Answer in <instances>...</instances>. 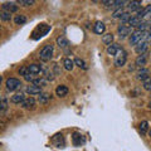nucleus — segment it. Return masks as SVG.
I'll return each mask as SVG.
<instances>
[{
	"label": "nucleus",
	"instance_id": "obj_27",
	"mask_svg": "<svg viewBox=\"0 0 151 151\" xmlns=\"http://www.w3.org/2000/svg\"><path fill=\"white\" fill-rule=\"evenodd\" d=\"M132 17L130 15V13H124L122 14V17L120 18V20H121V24H125V23H129L130 22V19H131Z\"/></svg>",
	"mask_w": 151,
	"mask_h": 151
},
{
	"label": "nucleus",
	"instance_id": "obj_23",
	"mask_svg": "<svg viewBox=\"0 0 151 151\" xmlns=\"http://www.w3.org/2000/svg\"><path fill=\"white\" fill-rule=\"evenodd\" d=\"M63 65H64V68L67 69V70H72L73 67H74V62L70 58H65L63 60Z\"/></svg>",
	"mask_w": 151,
	"mask_h": 151
},
{
	"label": "nucleus",
	"instance_id": "obj_24",
	"mask_svg": "<svg viewBox=\"0 0 151 151\" xmlns=\"http://www.w3.org/2000/svg\"><path fill=\"white\" fill-rule=\"evenodd\" d=\"M49 100H50V94L49 93H42L39 96V98H38V101H39L40 105H45Z\"/></svg>",
	"mask_w": 151,
	"mask_h": 151
},
{
	"label": "nucleus",
	"instance_id": "obj_8",
	"mask_svg": "<svg viewBox=\"0 0 151 151\" xmlns=\"http://www.w3.org/2000/svg\"><path fill=\"white\" fill-rule=\"evenodd\" d=\"M28 70H29V73L33 74V76H37V74H40L43 72V68H42L40 64L38 63H33L30 65H28Z\"/></svg>",
	"mask_w": 151,
	"mask_h": 151
},
{
	"label": "nucleus",
	"instance_id": "obj_39",
	"mask_svg": "<svg viewBox=\"0 0 151 151\" xmlns=\"http://www.w3.org/2000/svg\"><path fill=\"white\" fill-rule=\"evenodd\" d=\"M149 136H150V137H151V130L149 131Z\"/></svg>",
	"mask_w": 151,
	"mask_h": 151
},
{
	"label": "nucleus",
	"instance_id": "obj_10",
	"mask_svg": "<svg viewBox=\"0 0 151 151\" xmlns=\"http://www.w3.org/2000/svg\"><path fill=\"white\" fill-rule=\"evenodd\" d=\"M147 48H149L147 42H144V43H140V44H137L135 47V52L139 55L140 54H145V53H147Z\"/></svg>",
	"mask_w": 151,
	"mask_h": 151
},
{
	"label": "nucleus",
	"instance_id": "obj_38",
	"mask_svg": "<svg viewBox=\"0 0 151 151\" xmlns=\"http://www.w3.org/2000/svg\"><path fill=\"white\" fill-rule=\"evenodd\" d=\"M149 108H150V110H151V101L149 102Z\"/></svg>",
	"mask_w": 151,
	"mask_h": 151
},
{
	"label": "nucleus",
	"instance_id": "obj_2",
	"mask_svg": "<svg viewBox=\"0 0 151 151\" xmlns=\"http://www.w3.org/2000/svg\"><path fill=\"white\" fill-rule=\"evenodd\" d=\"M53 45L52 44H47L43 49L40 50V53H39V58L43 60V62H48V60H50L52 58V55H53Z\"/></svg>",
	"mask_w": 151,
	"mask_h": 151
},
{
	"label": "nucleus",
	"instance_id": "obj_18",
	"mask_svg": "<svg viewBox=\"0 0 151 151\" xmlns=\"http://www.w3.org/2000/svg\"><path fill=\"white\" fill-rule=\"evenodd\" d=\"M57 44H58L60 48H67L69 43H68V39L64 35H59L57 38Z\"/></svg>",
	"mask_w": 151,
	"mask_h": 151
},
{
	"label": "nucleus",
	"instance_id": "obj_15",
	"mask_svg": "<svg viewBox=\"0 0 151 151\" xmlns=\"http://www.w3.org/2000/svg\"><path fill=\"white\" fill-rule=\"evenodd\" d=\"M93 30H94V33L96 34H103L105 33V30H106V25L103 24V23H101V22H97L96 24L93 25Z\"/></svg>",
	"mask_w": 151,
	"mask_h": 151
},
{
	"label": "nucleus",
	"instance_id": "obj_13",
	"mask_svg": "<svg viewBox=\"0 0 151 151\" xmlns=\"http://www.w3.org/2000/svg\"><path fill=\"white\" fill-rule=\"evenodd\" d=\"M119 50H120V47L117 43H112V44H110L107 47V54L108 55H115L116 57V54L119 53Z\"/></svg>",
	"mask_w": 151,
	"mask_h": 151
},
{
	"label": "nucleus",
	"instance_id": "obj_11",
	"mask_svg": "<svg viewBox=\"0 0 151 151\" xmlns=\"http://www.w3.org/2000/svg\"><path fill=\"white\" fill-rule=\"evenodd\" d=\"M27 93H29L30 96H37V94H42V88L35 86V84H30L27 87Z\"/></svg>",
	"mask_w": 151,
	"mask_h": 151
},
{
	"label": "nucleus",
	"instance_id": "obj_16",
	"mask_svg": "<svg viewBox=\"0 0 151 151\" xmlns=\"http://www.w3.org/2000/svg\"><path fill=\"white\" fill-rule=\"evenodd\" d=\"M34 106H35V100L33 97L25 98V100L23 101V103H22L23 108H34Z\"/></svg>",
	"mask_w": 151,
	"mask_h": 151
},
{
	"label": "nucleus",
	"instance_id": "obj_25",
	"mask_svg": "<svg viewBox=\"0 0 151 151\" xmlns=\"http://www.w3.org/2000/svg\"><path fill=\"white\" fill-rule=\"evenodd\" d=\"M102 42L105 44H108V45L112 44V42H113V34H112V33H107V34H105V35L102 37Z\"/></svg>",
	"mask_w": 151,
	"mask_h": 151
},
{
	"label": "nucleus",
	"instance_id": "obj_21",
	"mask_svg": "<svg viewBox=\"0 0 151 151\" xmlns=\"http://www.w3.org/2000/svg\"><path fill=\"white\" fill-rule=\"evenodd\" d=\"M14 23H15L17 25L25 24V23H27V17H25V15H22V14H19V15H15V18H14Z\"/></svg>",
	"mask_w": 151,
	"mask_h": 151
},
{
	"label": "nucleus",
	"instance_id": "obj_3",
	"mask_svg": "<svg viewBox=\"0 0 151 151\" xmlns=\"http://www.w3.org/2000/svg\"><path fill=\"white\" fill-rule=\"evenodd\" d=\"M5 86H6L8 91L14 92V91H17V89H19L22 87V82L17 78H8L6 82H5Z\"/></svg>",
	"mask_w": 151,
	"mask_h": 151
},
{
	"label": "nucleus",
	"instance_id": "obj_7",
	"mask_svg": "<svg viewBox=\"0 0 151 151\" xmlns=\"http://www.w3.org/2000/svg\"><path fill=\"white\" fill-rule=\"evenodd\" d=\"M1 8H3V12H8V13H15V12H18V5L15 3H13V1H10V3H4L3 5H1Z\"/></svg>",
	"mask_w": 151,
	"mask_h": 151
},
{
	"label": "nucleus",
	"instance_id": "obj_5",
	"mask_svg": "<svg viewBox=\"0 0 151 151\" xmlns=\"http://www.w3.org/2000/svg\"><path fill=\"white\" fill-rule=\"evenodd\" d=\"M72 142L74 146H81L86 142V139H84V136L82 134H79V132H74L72 135Z\"/></svg>",
	"mask_w": 151,
	"mask_h": 151
},
{
	"label": "nucleus",
	"instance_id": "obj_20",
	"mask_svg": "<svg viewBox=\"0 0 151 151\" xmlns=\"http://www.w3.org/2000/svg\"><path fill=\"white\" fill-rule=\"evenodd\" d=\"M127 8H129V10H131V12H135V10H139L140 12L141 1H130L129 5H127Z\"/></svg>",
	"mask_w": 151,
	"mask_h": 151
},
{
	"label": "nucleus",
	"instance_id": "obj_1",
	"mask_svg": "<svg viewBox=\"0 0 151 151\" xmlns=\"http://www.w3.org/2000/svg\"><path fill=\"white\" fill-rule=\"evenodd\" d=\"M147 39H150V34H149V30L146 32H141V30H136L131 34L130 37V44L131 45H137L140 43H144Z\"/></svg>",
	"mask_w": 151,
	"mask_h": 151
},
{
	"label": "nucleus",
	"instance_id": "obj_30",
	"mask_svg": "<svg viewBox=\"0 0 151 151\" xmlns=\"http://www.w3.org/2000/svg\"><path fill=\"white\" fill-rule=\"evenodd\" d=\"M74 63L77 64L79 68H82V69H87L86 63H84V60H83V59H81V58H76V59H74Z\"/></svg>",
	"mask_w": 151,
	"mask_h": 151
},
{
	"label": "nucleus",
	"instance_id": "obj_32",
	"mask_svg": "<svg viewBox=\"0 0 151 151\" xmlns=\"http://www.w3.org/2000/svg\"><path fill=\"white\" fill-rule=\"evenodd\" d=\"M34 3H35L34 0H19L18 1V4H20V5H23V6H30Z\"/></svg>",
	"mask_w": 151,
	"mask_h": 151
},
{
	"label": "nucleus",
	"instance_id": "obj_9",
	"mask_svg": "<svg viewBox=\"0 0 151 151\" xmlns=\"http://www.w3.org/2000/svg\"><path fill=\"white\" fill-rule=\"evenodd\" d=\"M147 59H149V54H147V53L140 54L137 58H136L135 64L137 65V67H142V68H144V65H146V63H147Z\"/></svg>",
	"mask_w": 151,
	"mask_h": 151
},
{
	"label": "nucleus",
	"instance_id": "obj_4",
	"mask_svg": "<svg viewBox=\"0 0 151 151\" xmlns=\"http://www.w3.org/2000/svg\"><path fill=\"white\" fill-rule=\"evenodd\" d=\"M126 60H127V53L124 49H120L119 53H117L115 57V62L113 63H115L116 67H122V65H125Z\"/></svg>",
	"mask_w": 151,
	"mask_h": 151
},
{
	"label": "nucleus",
	"instance_id": "obj_31",
	"mask_svg": "<svg viewBox=\"0 0 151 151\" xmlns=\"http://www.w3.org/2000/svg\"><path fill=\"white\" fill-rule=\"evenodd\" d=\"M142 86H144V89H146V91H151V77L145 79L142 82Z\"/></svg>",
	"mask_w": 151,
	"mask_h": 151
},
{
	"label": "nucleus",
	"instance_id": "obj_12",
	"mask_svg": "<svg viewBox=\"0 0 151 151\" xmlns=\"http://www.w3.org/2000/svg\"><path fill=\"white\" fill-rule=\"evenodd\" d=\"M149 69L147 68H141V70H139L137 74H136V78L139 79V81H145V79H147L150 76H149Z\"/></svg>",
	"mask_w": 151,
	"mask_h": 151
},
{
	"label": "nucleus",
	"instance_id": "obj_17",
	"mask_svg": "<svg viewBox=\"0 0 151 151\" xmlns=\"http://www.w3.org/2000/svg\"><path fill=\"white\" fill-rule=\"evenodd\" d=\"M151 15V4L150 5H146L144 9H141L140 12H137V17L139 18H145V17H150Z\"/></svg>",
	"mask_w": 151,
	"mask_h": 151
},
{
	"label": "nucleus",
	"instance_id": "obj_37",
	"mask_svg": "<svg viewBox=\"0 0 151 151\" xmlns=\"http://www.w3.org/2000/svg\"><path fill=\"white\" fill-rule=\"evenodd\" d=\"M113 3H115V1H110V0H103V1H102V4H105V5H107V6L113 5Z\"/></svg>",
	"mask_w": 151,
	"mask_h": 151
},
{
	"label": "nucleus",
	"instance_id": "obj_35",
	"mask_svg": "<svg viewBox=\"0 0 151 151\" xmlns=\"http://www.w3.org/2000/svg\"><path fill=\"white\" fill-rule=\"evenodd\" d=\"M24 78H25V81H28V82H33V81L35 79L34 77H33V74H30V73H28Z\"/></svg>",
	"mask_w": 151,
	"mask_h": 151
},
{
	"label": "nucleus",
	"instance_id": "obj_26",
	"mask_svg": "<svg viewBox=\"0 0 151 151\" xmlns=\"http://www.w3.org/2000/svg\"><path fill=\"white\" fill-rule=\"evenodd\" d=\"M33 84H35L38 87H43L47 84V79L43 78V77H39V78H35L34 81H33Z\"/></svg>",
	"mask_w": 151,
	"mask_h": 151
},
{
	"label": "nucleus",
	"instance_id": "obj_6",
	"mask_svg": "<svg viewBox=\"0 0 151 151\" xmlns=\"http://www.w3.org/2000/svg\"><path fill=\"white\" fill-rule=\"evenodd\" d=\"M117 33H119L120 38H125L127 37L131 33V27H127V25H124V24H120L117 27Z\"/></svg>",
	"mask_w": 151,
	"mask_h": 151
},
{
	"label": "nucleus",
	"instance_id": "obj_14",
	"mask_svg": "<svg viewBox=\"0 0 151 151\" xmlns=\"http://www.w3.org/2000/svg\"><path fill=\"white\" fill-rule=\"evenodd\" d=\"M55 93H57V96L58 97H65L68 94V87L64 86V84H60V86L57 87Z\"/></svg>",
	"mask_w": 151,
	"mask_h": 151
},
{
	"label": "nucleus",
	"instance_id": "obj_28",
	"mask_svg": "<svg viewBox=\"0 0 151 151\" xmlns=\"http://www.w3.org/2000/svg\"><path fill=\"white\" fill-rule=\"evenodd\" d=\"M147 129H149V122L147 121H142L140 124V132L141 134H146L147 132Z\"/></svg>",
	"mask_w": 151,
	"mask_h": 151
},
{
	"label": "nucleus",
	"instance_id": "obj_29",
	"mask_svg": "<svg viewBox=\"0 0 151 151\" xmlns=\"http://www.w3.org/2000/svg\"><path fill=\"white\" fill-rule=\"evenodd\" d=\"M0 18H1L3 22H9L12 19V14L8 12H1L0 13Z\"/></svg>",
	"mask_w": 151,
	"mask_h": 151
},
{
	"label": "nucleus",
	"instance_id": "obj_33",
	"mask_svg": "<svg viewBox=\"0 0 151 151\" xmlns=\"http://www.w3.org/2000/svg\"><path fill=\"white\" fill-rule=\"evenodd\" d=\"M28 73H29V70H28V67H25V65H23V67H20V69H19V74L23 76V77H25Z\"/></svg>",
	"mask_w": 151,
	"mask_h": 151
},
{
	"label": "nucleus",
	"instance_id": "obj_19",
	"mask_svg": "<svg viewBox=\"0 0 151 151\" xmlns=\"http://www.w3.org/2000/svg\"><path fill=\"white\" fill-rule=\"evenodd\" d=\"M24 100H25V97H24V94H23L22 92L20 93H15L12 97V102L13 103H23V101H24Z\"/></svg>",
	"mask_w": 151,
	"mask_h": 151
},
{
	"label": "nucleus",
	"instance_id": "obj_22",
	"mask_svg": "<svg viewBox=\"0 0 151 151\" xmlns=\"http://www.w3.org/2000/svg\"><path fill=\"white\" fill-rule=\"evenodd\" d=\"M141 20H142V19H141V18H139L137 15H134V17H132V18L130 19L129 24H130L131 27H139V25L141 24V23H142Z\"/></svg>",
	"mask_w": 151,
	"mask_h": 151
},
{
	"label": "nucleus",
	"instance_id": "obj_36",
	"mask_svg": "<svg viewBox=\"0 0 151 151\" xmlns=\"http://www.w3.org/2000/svg\"><path fill=\"white\" fill-rule=\"evenodd\" d=\"M6 106H8V101L5 100V98H3V101H1V111H5Z\"/></svg>",
	"mask_w": 151,
	"mask_h": 151
},
{
	"label": "nucleus",
	"instance_id": "obj_34",
	"mask_svg": "<svg viewBox=\"0 0 151 151\" xmlns=\"http://www.w3.org/2000/svg\"><path fill=\"white\" fill-rule=\"evenodd\" d=\"M122 14H124V10H122V8H121V9H117V10L113 13V18H121Z\"/></svg>",
	"mask_w": 151,
	"mask_h": 151
}]
</instances>
